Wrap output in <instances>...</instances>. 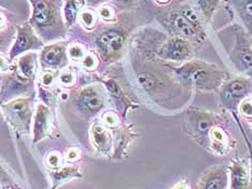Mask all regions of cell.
I'll return each mask as SVG.
<instances>
[{
	"label": "cell",
	"instance_id": "1",
	"mask_svg": "<svg viewBox=\"0 0 252 189\" xmlns=\"http://www.w3.org/2000/svg\"><path fill=\"white\" fill-rule=\"evenodd\" d=\"M31 5L28 24L43 42L52 43L65 39L68 27L63 16L64 0H27Z\"/></svg>",
	"mask_w": 252,
	"mask_h": 189
},
{
	"label": "cell",
	"instance_id": "2",
	"mask_svg": "<svg viewBox=\"0 0 252 189\" xmlns=\"http://www.w3.org/2000/svg\"><path fill=\"white\" fill-rule=\"evenodd\" d=\"M176 81L182 87L197 91H216L222 87L227 76L225 72L210 63L190 60L177 67H170Z\"/></svg>",
	"mask_w": 252,
	"mask_h": 189
},
{
	"label": "cell",
	"instance_id": "3",
	"mask_svg": "<svg viewBox=\"0 0 252 189\" xmlns=\"http://www.w3.org/2000/svg\"><path fill=\"white\" fill-rule=\"evenodd\" d=\"M157 19L171 36L180 37L188 41H203L205 38L204 30L194 26L177 8L164 11Z\"/></svg>",
	"mask_w": 252,
	"mask_h": 189
},
{
	"label": "cell",
	"instance_id": "4",
	"mask_svg": "<svg viewBox=\"0 0 252 189\" xmlns=\"http://www.w3.org/2000/svg\"><path fill=\"white\" fill-rule=\"evenodd\" d=\"M218 123V116L211 112L198 108H191L187 112V132L203 147H208L210 132Z\"/></svg>",
	"mask_w": 252,
	"mask_h": 189
},
{
	"label": "cell",
	"instance_id": "5",
	"mask_svg": "<svg viewBox=\"0 0 252 189\" xmlns=\"http://www.w3.org/2000/svg\"><path fill=\"white\" fill-rule=\"evenodd\" d=\"M1 110L5 118L16 131L24 134L32 132L33 118L32 97H18L3 104Z\"/></svg>",
	"mask_w": 252,
	"mask_h": 189
},
{
	"label": "cell",
	"instance_id": "6",
	"mask_svg": "<svg viewBox=\"0 0 252 189\" xmlns=\"http://www.w3.org/2000/svg\"><path fill=\"white\" fill-rule=\"evenodd\" d=\"M252 96V79L238 77L222 84L220 88V102L226 110L236 112L240 103Z\"/></svg>",
	"mask_w": 252,
	"mask_h": 189
},
{
	"label": "cell",
	"instance_id": "7",
	"mask_svg": "<svg viewBox=\"0 0 252 189\" xmlns=\"http://www.w3.org/2000/svg\"><path fill=\"white\" fill-rule=\"evenodd\" d=\"M125 41L126 35L123 31L119 28H108L97 35L95 47L101 60L109 63L116 61L121 55Z\"/></svg>",
	"mask_w": 252,
	"mask_h": 189
},
{
	"label": "cell",
	"instance_id": "8",
	"mask_svg": "<svg viewBox=\"0 0 252 189\" xmlns=\"http://www.w3.org/2000/svg\"><path fill=\"white\" fill-rule=\"evenodd\" d=\"M44 44L43 40L37 35L31 24L27 22L24 24H16V36L12 47L9 50L8 56L13 62L26 52L41 50Z\"/></svg>",
	"mask_w": 252,
	"mask_h": 189
},
{
	"label": "cell",
	"instance_id": "9",
	"mask_svg": "<svg viewBox=\"0 0 252 189\" xmlns=\"http://www.w3.org/2000/svg\"><path fill=\"white\" fill-rule=\"evenodd\" d=\"M153 53L163 61L169 62H187L190 61L193 55V50L190 41L180 37H165L161 43L156 47Z\"/></svg>",
	"mask_w": 252,
	"mask_h": 189
},
{
	"label": "cell",
	"instance_id": "10",
	"mask_svg": "<svg viewBox=\"0 0 252 189\" xmlns=\"http://www.w3.org/2000/svg\"><path fill=\"white\" fill-rule=\"evenodd\" d=\"M141 89L153 99H163L175 87L170 78L164 76L161 72L151 70H141L136 75Z\"/></svg>",
	"mask_w": 252,
	"mask_h": 189
},
{
	"label": "cell",
	"instance_id": "11",
	"mask_svg": "<svg viewBox=\"0 0 252 189\" xmlns=\"http://www.w3.org/2000/svg\"><path fill=\"white\" fill-rule=\"evenodd\" d=\"M68 41H55L44 44L40 50L39 62L44 71H59L66 67L69 63L68 56Z\"/></svg>",
	"mask_w": 252,
	"mask_h": 189
},
{
	"label": "cell",
	"instance_id": "12",
	"mask_svg": "<svg viewBox=\"0 0 252 189\" xmlns=\"http://www.w3.org/2000/svg\"><path fill=\"white\" fill-rule=\"evenodd\" d=\"M106 104V96L104 91L99 87L89 85L80 91L77 96L78 111L85 116H95Z\"/></svg>",
	"mask_w": 252,
	"mask_h": 189
},
{
	"label": "cell",
	"instance_id": "13",
	"mask_svg": "<svg viewBox=\"0 0 252 189\" xmlns=\"http://www.w3.org/2000/svg\"><path fill=\"white\" fill-rule=\"evenodd\" d=\"M230 59L238 72L252 71V47L247 33L239 31L235 34V44L230 52Z\"/></svg>",
	"mask_w": 252,
	"mask_h": 189
},
{
	"label": "cell",
	"instance_id": "14",
	"mask_svg": "<svg viewBox=\"0 0 252 189\" xmlns=\"http://www.w3.org/2000/svg\"><path fill=\"white\" fill-rule=\"evenodd\" d=\"M230 185L228 171L223 165H213L206 170L196 184V189H227Z\"/></svg>",
	"mask_w": 252,
	"mask_h": 189
},
{
	"label": "cell",
	"instance_id": "15",
	"mask_svg": "<svg viewBox=\"0 0 252 189\" xmlns=\"http://www.w3.org/2000/svg\"><path fill=\"white\" fill-rule=\"evenodd\" d=\"M51 123V113L49 108L43 104H38L32 118V143L37 144L43 140L49 132Z\"/></svg>",
	"mask_w": 252,
	"mask_h": 189
},
{
	"label": "cell",
	"instance_id": "16",
	"mask_svg": "<svg viewBox=\"0 0 252 189\" xmlns=\"http://www.w3.org/2000/svg\"><path fill=\"white\" fill-rule=\"evenodd\" d=\"M90 136L92 145L95 147L97 151L102 154H109L111 152L113 148V136L104 124L95 123L92 125Z\"/></svg>",
	"mask_w": 252,
	"mask_h": 189
},
{
	"label": "cell",
	"instance_id": "17",
	"mask_svg": "<svg viewBox=\"0 0 252 189\" xmlns=\"http://www.w3.org/2000/svg\"><path fill=\"white\" fill-rule=\"evenodd\" d=\"M228 179H230V189H246L252 181L247 165L240 160H233L227 167Z\"/></svg>",
	"mask_w": 252,
	"mask_h": 189
},
{
	"label": "cell",
	"instance_id": "18",
	"mask_svg": "<svg viewBox=\"0 0 252 189\" xmlns=\"http://www.w3.org/2000/svg\"><path fill=\"white\" fill-rule=\"evenodd\" d=\"M49 175L51 184H52L51 189H56L73 179H80V177H82L81 171H80V168L77 167V165L61 167L59 169L51 171Z\"/></svg>",
	"mask_w": 252,
	"mask_h": 189
},
{
	"label": "cell",
	"instance_id": "19",
	"mask_svg": "<svg viewBox=\"0 0 252 189\" xmlns=\"http://www.w3.org/2000/svg\"><path fill=\"white\" fill-rule=\"evenodd\" d=\"M104 84L108 91V93L110 94L114 103H116L119 112L122 113L123 117H125L126 113H127V111L131 107V105H133L131 102L129 101L128 97L124 94L122 88L120 87L118 82L114 81L113 79L105 80Z\"/></svg>",
	"mask_w": 252,
	"mask_h": 189
},
{
	"label": "cell",
	"instance_id": "20",
	"mask_svg": "<svg viewBox=\"0 0 252 189\" xmlns=\"http://www.w3.org/2000/svg\"><path fill=\"white\" fill-rule=\"evenodd\" d=\"M15 67L22 76L33 80L36 78L38 68V54L36 52H26L20 55L15 62Z\"/></svg>",
	"mask_w": 252,
	"mask_h": 189
},
{
	"label": "cell",
	"instance_id": "21",
	"mask_svg": "<svg viewBox=\"0 0 252 189\" xmlns=\"http://www.w3.org/2000/svg\"><path fill=\"white\" fill-rule=\"evenodd\" d=\"M235 12L249 37H252V0H231Z\"/></svg>",
	"mask_w": 252,
	"mask_h": 189
},
{
	"label": "cell",
	"instance_id": "22",
	"mask_svg": "<svg viewBox=\"0 0 252 189\" xmlns=\"http://www.w3.org/2000/svg\"><path fill=\"white\" fill-rule=\"evenodd\" d=\"M228 146H230V139L227 133L222 128L216 125L209 135V150L216 154L223 156L227 152Z\"/></svg>",
	"mask_w": 252,
	"mask_h": 189
},
{
	"label": "cell",
	"instance_id": "23",
	"mask_svg": "<svg viewBox=\"0 0 252 189\" xmlns=\"http://www.w3.org/2000/svg\"><path fill=\"white\" fill-rule=\"evenodd\" d=\"M85 0H64L63 4V16L68 28L72 27L78 22L79 14L85 8Z\"/></svg>",
	"mask_w": 252,
	"mask_h": 189
},
{
	"label": "cell",
	"instance_id": "24",
	"mask_svg": "<svg viewBox=\"0 0 252 189\" xmlns=\"http://www.w3.org/2000/svg\"><path fill=\"white\" fill-rule=\"evenodd\" d=\"M221 0H192V7L206 21L209 22L214 16Z\"/></svg>",
	"mask_w": 252,
	"mask_h": 189
},
{
	"label": "cell",
	"instance_id": "25",
	"mask_svg": "<svg viewBox=\"0 0 252 189\" xmlns=\"http://www.w3.org/2000/svg\"><path fill=\"white\" fill-rule=\"evenodd\" d=\"M130 139H131V135L127 131V129H122L118 131L116 136L113 137V144L114 142H116V145H113V147H116V151H114V153H113L114 158H120L123 156L125 150L127 148L129 144Z\"/></svg>",
	"mask_w": 252,
	"mask_h": 189
},
{
	"label": "cell",
	"instance_id": "26",
	"mask_svg": "<svg viewBox=\"0 0 252 189\" xmlns=\"http://www.w3.org/2000/svg\"><path fill=\"white\" fill-rule=\"evenodd\" d=\"M97 20H98V13L93 10V8H84L79 14L78 22L79 24L85 30L91 31L95 27Z\"/></svg>",
	"mask_w": 252,
	"mask_h": 189
},
{
	"label": "cell",
	"instance_id": "27",
	"mask_svg": "<svg viewBox=\"0 0 252 189\" xmlns=\"http://www.w3.org/2000/svg\"><path fill=\"white\" fill-rule=\"evenodd\" d=\"M179 12L185 16V18L189 21L191 22L194 26H196L197 28H200V30H203V26H202V18H200V15L198 14L197 11L192 7V4L190 3H181L179 4L178 7Z\"/></svg>",
	"mask_w": 252,
	"mask_h": 189
},
{
	"label": "cell",
	"instance_id": "28",
	"mask_svg": "<svg viewBox=\"0 0 252 189\" xmlns=\"http://www.w3.org/2000/svg\"><path fill=\"white\" fill-rule=\"evenodd\" d=\"M0 8H3L10 12L18 13H27L31 12V5L27 0H0Z\"/></svg>",
	"mask_w": 252,
	"mask_h": 189
},
{
	"label": "cell",
	"instance_id": "29",
	"mask_svg": "<svg viewBox=\"0 0 252 189\" xmlns=\"http://www.w3.org/2000/svg\"><path fill=\"white\" fill-rule=\"evenodd\" d=\"M16 36V25L10 30L0 33V53H5L12 47Z\"/></svg>",
	"mask_w": 252,
	"mask_h": 189
},
{
	"label": "cell",
	"instance_id": "30",
	"mask_svg": "<svg viewBox=\"0 0 252 189\" xmlns=\"http://www.w3.org/2000/svg\"><path fill=\"white\" fill-rule=\"evenodd\" d=\"M87 53V48L82 43L70 42L69 45H68V56H69L70 61L81 62Z\"/></svg>",
	"mask_w": 252,
	"mask_h": 189
},
{
	"label": "cell",
	"instance_id": "31",
	"mask_svg": "<svg viewBox=\"0 0 252 189\" xmlns=\"http://www.w3.org/2000/svg\"><path fill=\"white\" fill-rule=\"evenodd\" d=\"M14 20V13L10 12V11L5 10L3 8H0V33L5 32L10 30V28L14 27L13 25Z\"/></svg>",
	"mask_w": 252,
	"mask_h": 189
},
{
	"label": "cell",
	"instance_id": "32",
	"mask_svg": "<svg viewBox=\"0 0 252 189\" xmlns=\"http://www.w3.org/2000/svg\"><path fill=\"white\" fill-rule=\"evenodd\" d=\"M97 13H98L99 18L105 22H113L116 20V12H114L113 8L109 7V5L101 4L98 11H97Z\"/></svg>",
	"mask_w": 252,
	"mask_h": 189
},
{
	"label": "cell",
	"instance_id": "33",
	"mask_svg": "<svg viewBox=\"0 0 252 189\" xmlns=\"http://www.w3.org/2000/svg\"><path fill=\"white\" fill-rule=\"evenodd\" d=\"M102 119V124L105 125L106 128H116L119 125V117L116 113L112 112H107L101 116Z\"/></svg>",
	"mask_w": 252,
	"mask_h": 189
},
{
	"label": "cell",
	"instance_id": "34",
	"mask_svg": "<svg viewBox=\"0 0 252 189\" xmlns=\"http://www.w3.org/2000/svg\"><path fill=\"white\" fill-rule=\"evenodd\" d=\"M59 78L61 84L66 85V87H68V85H73L74 82H76V74H74L72 70H68V68L60 74Z\"/></svg>",
	"mask_w": 252,
	"mask_h": 189
},
{
	"label": "cell",
	"instance_id": "35",
	"mask_svg": "<svg viewBox=\"0 0 252 189\" xmlns=\"http://www.w3.org/2000/svg\"><path fill=\"white\" fill-rule=\"evenodd\" d=\"M45 162H47V164L49 165V167L52 169V170H55V169H59L62 167L63 164V156L57 151H54V152H51L49 156L47 157V160H45Z\"/></svg>",
	"mask_w": 252,
	"mask_h": 189
},
{
	"label": "cell",
	"instance_id": "36",
	"mask_svg": "<svg viewBox=\"0 0 252 189\" xmlns=\"http://www.w3.org/2000/svg\"><path fill=\"white\" fill-rule=\"evenodd\" d=\"M82 64V66L88 71H93L98 65V59L94 53L88 52L87 55L84 56V59L80 62Z\"/></svg>",
	"mask_w": 252,
	"mask_h": 189
},
{
	"label": "cell",
	"instance_id": "37",
	"mask_svg": "<svg viewBox=\"0 0 252 189\" xmlns=\"http://www.w3.org/2000/svg\"><path fill=\"white\" fill-rule=\"evenodd\" d=\"M239 112L242 113L243 116L246 118H251L252 119V102L249 100H245L244 102L240 103L238 106Z\"/></svg>",
	"mask_w": 252,
	"mask_h": 189
},
{
	"label": "cell",
	"instance_id": "38",
	"mask_svg": "<svg viewBox=\"0 0 252 189\" xmlns=\"http://www.w3.org/2000/svg\"><path fill=\"white\" fill-rule=\"evenodd\" d=\"M10 71H12V61L9 59V56L0 53V73H8Z\"/></svg>",
	"mask_w": 252,
	"mask_h": 189
},
{
	"label": "cell",
	"instance_id": "39",
	"mask_svg": "<svg viewBox=\"0 0 252 189\" xmlns=\"http://www.w3.org/2000/svg\"><path fill=\"white\" fill-rule=\"evenodd\" d=\"M112 3L120 9H131L138 0H111Z\"/></svg>",
	"mask_w": 252,
	"mask_h": 189
},
{
	"label": "cell",
	"instance_id": "40",
	"mask_svg": "<svg viewBox=\"0 0 252 189\" xmlns=\"http://www.w3.org/2000/svg\"><path fill=\"white\" fill-rule=\"evenodd\" d=\"M54 78H55V75H54V73H52V71L45 72L41 78V81H42L44 87H50V85L53 83Z\"/></svg>",
	"mask_w": 252,
	"mask_h": 189
},
{
	"label": "cell",
	"instance_id": "41",
	"mask_svg": "<svg viewBox=\"0 0 252 189\" xmlns=\"http://www.w3.org/2000/svg\"><path fill=\"white\" fill-rule=\"evenodd\" d=\"M79 158V151L76 148H71L66 153V160L69 162H74Z\"/></svg>",
	"mask_w": 252,
	"mask_h": 189
},
{
	"label": "cell",
	"instance_id": "42",
	"mask_svg": "<svg viewBox=\"0 0 252 189\" xmlns=\"http://www.w3.org/2000/svg\"><path fill=\"white\" fill-rule=\"evenodd\" d=\"M107 0H85L87 2V5L91 8H95V7H100L102 3H105Z\"/></svg>",
	"mask_w": 252,
	"mask_h": 189
},
{
	"label": "cell",
	"instance_id": "43",
	"mask_svg": "<svg viewBox=\"0 0 252 189\" xmlns=\"http://www.w3.org/2000/svg\"><path fill=\"white\" fill-rule=\"evenodd\" d=\"M171 189H190V187H189L187 181H180L179 183H177V184Z\"/></svg>",
	"mask_w": 252,
	"mask_h": 189
},
{
	"label": "cell",
	"instance_id": "44",
	"mask_svg": "<svg viewBox=\"0 0 252 189\" xmlns=\"http://www.w3.org/2000/svg\"><path fill=\"white\" fill-rule=\"evenodd\" d=\"M157 2H158V3H166L168 1V0H156Z\"/></svg>",
	"mask_w": 252,
	"mask_h": 189
},
{
	"label": "cell",
	"instance_id": "45",
	"mask_svg": "<svg viewBox=\"0 0 252 189\" xmlns=\"http://www.w3.org/2000/svg\"><path fill=\"white\" fill-rule=\"evenodd\" d=\"M246 189H252V181H251V183H250V185L246 188Z\"/></svg>",
	"mask_w": 252,
	"mask_h": 189
},
{
	"label": "cell",
	"instance_id": "46",
	"mask_svg": "<svg viewBox=\"0 0 252 189\" xmlns=\"http://www.w3.org/2000/svg\"><path fill=\"white\" fill-rule=\"evenodd\" d=\"M250 44H251V47H252V37H250Z\"/></svg>",
	"mask_w": 252,
	"mask_h": 189
},
{
	"label": "cell",
	"instance_id": "47",
	"mask_svg": "<svg viewBox=\"0 0 252 189\" xmlns=\"http://www.w3.org/2000/svg\"><path fill=\"white\" fill-rule=\"evenodd\" d=\"M250 153H251V161H252V150L250 148Z\"/></svg>",
	"mask_w": 252,
	"mask_h": 189
},
{
	"label": "cell",
	"instance_id": "48",
	"mask_svg": "<svg viewBox=\"0 0 252 189\" xmlns=\"http://www.w3.org/2000/svg\"><path fill=\"white\" fill-rule=\"evenodd\" d=\"M251 129H252V122H251Z\"/></svg>",
	"mask_w": 252,
	"mask_h": 189
},
{
	"label": "cell",
	"instance_id": "49",
	"mask_svg": "<svg viewBox=\"0 0 252 189\" xmlns=\"http://www.w3.org/2000/svg\"><path fill=\"white\" fill-rule=\"evenodd\" d=\"M251 102H252V99H251Z\"/></svg>",
	"mask_w": 252,
	"mask_h": 189
}]
</instances>
